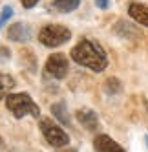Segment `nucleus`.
I'll return each mask as SVG.
<instances>
[{"instance_id": "obj_1", "label": "nucleus", "mask_w": 148, "mask_h": 152, "mask_svg": "<svg viewBox=\"0 0 148 152\" xmlns=\"http://www.w3.org/2000/svg\"><path fill=\"white\" fill-rule=\"evenodd\" d=\"M71 59L75 61L81 66H86L93 72H102L106 70L108 66V57H106V51L102 50V46L95 40H90V39H84L81 40L79 44L71 50Z\"/></svg>"}, {"instance_id": "obj_2", "label": "nucleus", "mask_w": 148, "mask_h": 152, "mask_svg": "<svg viewBox=\"0 0 148 152\" xmlns=\"http://www.w3.org/2000/svg\"><path fill=\"white\" fill-rule=\"evenodd\" d=\"M6 106L17 119L24 117V115L38 117V114H40V108L35 104L33 99H31V95L29 94H22V92L20 94H9L6 97Z\"/></svg>"}, {"instance_id": "obj_3", "label": "nucleus", "mask_w": 148, "mask_h": 152, "mask_svg": "<svg viewBox=\"0 0 148 152\" xmlns=\"http://www.w3.org/2000/svg\"><path fill=\"white\" fill-rule=\"evenodd\" d=\"M70 39H71V31L62 24L44 26L38 33V40L48 48H57L60 44H64V42H68Z\"/></svg>"}, {"instance_id": "obj_4", "label": "nucleus", "mask_w": 148, "mask_h": 152, "mask_svg": "<svg viewBox=\"0 0 148 152\" xmlns=\"http://www.w3.org/2000/svg\"><path fill=\"white\" fill-rule=\"evenodd\" d=\"M40 132L51 147L60 148V147H68V143H70V136L59 125L51 123V119H42L40 121Z\"/></svg>"}, {"instance_id": "obj_5", "label": "nucleus", "mask_w": 148, "mask_h": 152, "mask_svg": "<svg viewBox=\"0 0 148 152\" xmlns=\"http://www.w3.org/2000/svg\"><path fill=\"white\" fill-rule=\"evenodd\" d=\"M68 70H70V62L64 53H53V55L48 57V61H46L48 75H51L55 79H64L68 75Z\"/></svg>"}, {"instance_id": "obj_6", "label": "nucleus", "mask_w": 148, "mask_h": 152, "mask_svg": "<svg viewBox=\"0 0 148 152\" xmlns=\"http://www.w3.org/2000/svg\"><path fill=\"white\" fill-rule=\"evenodd\" d=\"M93 147H95V152H124V148L117 143V141H113L106 134H101V136L95 137Z\"/></svg>"}, {"instance_id": "obj_7", "label": "nucleus", "mask_w": 148, "mask_h": 152, "mask_svg": "<svg viewBox=\"0 0 148 152\" xmlns=\"http://www.w3.org/2000/svg\"><path fill=\"white\" fill-rule=\"evenodd\" d=\"M29 37H31V31H29V26H28V24L17 22V24H13V26H9V29H7V39H9V40L26 42V40H29Z\"/></svg>"}, {"instance_id": "obj_8", "label": "nucleus", "mask_w": 148, "mask_h": 152, "mask_svg": "<svg viewBox=\"0 0 148 152\" xmlns=\"http://www.w3.org/2000/svg\"><path fill=\"white\" fill-rule=\"evenodd\" d=\"M77 119L86 130H97V126H99L97 114L93 110H90V108H79L77 110Z\"/></svg>"}, {"instance_id": "obj_9", "label": "nucleus", "mask_w": 148, "mask_h": 152, "mask_svg": "<svg viewBox=\"0 0 148 152\" xmlns=\"http://www.w3.org/2000/svg\"><path fill=\"white\" fill-rule=\"evenodd\" d=\"M128 15L135 20L137 24L148 28V7H146V6L137 4V2L130 4V6H128Z\"/></svg>"}, {"instance_id": "obj_10", "label": "nucleus", "mask_w": 148, "mask_h": 152, "mask_svg": "<svg viewBox=\"0 0 148 152\" xmlns=\"http://www.w3.org/2000/svg\"><path fill=\"white\" fill-rule=\"evenodd\" d=\"M79 6H81V0H53V2H51V7L60 11V13L75 11Z\"/></svg>"}, {"instance_id": "obj_11", "label": "nucleus", "mask_w": 148, "mask_h": 152, "mask_svg": "<svg viewBox=\"0 0 148 152\" xmlns=\"http://www.w3.org/2000/svg\"><path fill=\"white\" fill-rule=\"evenodd\" d=\"M15 88V79L7 73H0V99H6L7 92Z\"/></svg>"}, {"instance_id": "obj_12", "label": "nucleus", "mask_w": 148, "mask_h": 152, "mask_svg": "<svg viewBox=\"0 0 148 152\" xmlns=\"http://www.w3.org/2000/svg\"><path fill=\"white\" fill-rule=\"evenodd\" d=\"M51 114H53L62 125H70V115H68V110H66V104L64 103L51 104Z\"/></svg>"}, {"instance_id": "obj_13", "label": "nucleus", "mask_w": 148, "mask_h": 152, "mask_svg": "<svg viewBox=\"0 0 148 152\" xmlns=\"http://www.w3.org/2000/svg\"><path fill=\"white\" fill-rule=\"evenodd\" d=\"M106 90H108V92H119V90H121L119 79H115V77L108 79V81H106Z\"/></svg>"}, {"instance_id": "obj_14", "label": "nucleus", "mask_w": 148, "mask_h": 152, "mask_svg": "<svg viewBox=\"0 0 148 152\" xmlns=\"http://www.w3.org/2000/svg\"><path fill=\"white\" fill-rule=\"evenodd\" d=\"M11 15H13V9L9 7V6H6V7L2 9V15H0V28H2V24H4L6 20H7L9 17H11Z\"/></svg>"}, {"instance_id": "obj_15", "label": "nucleus", "mask_w": 148, "mask_h": 152, "mask_svg": "<svg viewBox=\"0 0 148 152\" xmlns=\"http://www.w3.org/2000/svg\"><path fill=\"white\" fill-rule=\"evenodd\" d=\"M20 2H22V6L26 7V9H29V7H33V6H37L40 0H20Z\"/></svg>"}, {"instance_id": "obj_16", "label": "nucleus", "mask_w": 148, "mask_h": 152, "mask_svg": "<svg viewBox=\"0 0 148 152\" xmlns=\"http://www.w3.org/2000/svg\"><path fill=\"white\" fill-rule=\"evenodd\" d=\"M95 6L101 7V9H106L110 6V0H95Z\"/></svg>"}, {"instance_id": "obj_17", "label": "nucleus", "mask_w": 148, "mask_h": 152, "mask_svg": "<svg viewBox=\"0 0 148 152\" xmlns=\"http://www.w3.org/2000/svg\"><path fill=\"white\" fill-rule=\"evenodd\" d=\"M59 152H77L75 148H70V147H66V148H62V150H59Z\"/></svg>"}, {"instance_id": "obj_18", "label": "nucleus", "mask_w": 148, "mask_h": 152, "mask_svg": "<svg viewBox=\"0 0 148 152\" xmlns=\"http://www.w3.org/2000/svg\"><path fill=\"white\" fill-rule=\"evenodd\" d=\"M144 141H146V147H148V134L144 136Z\"/></svg>"}]
</instances>
